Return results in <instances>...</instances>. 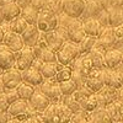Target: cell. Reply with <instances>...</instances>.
Here are the masks:
<instances>
[{
	"mask_svg": "<svg viewBox=\"0 0 123 123\" xmlns=\"http://www.w3.org/2000/svg\"><path fill=\"white\" fill-rule=\"evenodd\" d=\"M4 35H5V32H4V30L1 28V26H0V43H3V39H4Z\"/></svg>",
	"mask_w": 123,
	"mask_h": 123,
	"instance_id": "obj_54",
	"label": "cell"
},
{
	"mask_svg": "<svg viewBox=\"0 0 123 123\" xmlns=\"http://www.w3.org/2000/svg\"><path fill=\"white\" fill-rule=\"evenodd\" d=\"M81 55L79 46L71 41H67L58 52H57V60L62 65H70L73 62Z\"/></svg>",
	"mask_w": 123,
	"mask_h": 123,
	"instance_id": "obj_1",
	"label": "cell"
},
{
	"mask_svg": "<svg viewBox=\"0 0 123 123\" xmlns=\"http://www.w3.org/2000/svg\"><path fill=\"white\" fill-rule=\"evenodd\" d=\"M71 75H73V70H71L70 65H62L60 69L58 70L57 75L53 78L57 83H63V81H67L69 79H71Z\"/></svg>",
	"mask_w": 123,
	"mask_h": 123,
	"instance_id": "obj_33",
	"label": "cell"
},
{
	"mask_svg": "<svg viewBox=\"0 0 123 123\" xmlns=\"http://www.w3.org/2000/svg\"><path fill=\"white\" fill-rule=\"evenodd\" d=\"M104 81H105V85L106 86L113 87V89H117V90L121 89V87H123L121 76H119L118 71L116 69L105 68L104 69Z\"/></svg>",
	"mask_w": 123,
	"mask_h": 123,
	"instance_id": "obj_17",
	"label": "cell"
},
{
	"mask_svg": "<svg viewBox=\"0 0 123 123\" xmlns=\"http://www.w3.org/2000/svg\"><path fill=\"white\" fill-rule=\"evenodd\" d=\"M42 32L38 30L37 25H27L26 30L21 33V37L24 39V43L27 47H35L37 46L38 41L41 38Z\"/></svg>",
	"mask_w": 123,
	"mask_h": 123,
	"instance_id": "obj_14",
	"label": "cell"
},
{
	"mask_svg": "<svg viewBox=\"0 0 123 123\" xmlns=\"http://www.w3.org/2000/svg\"><path fill=\"white\" fill-rule=\"evenodd\" d=\"M122 54L123 50L117 48H111L105 53V64L108 69H115L122 63Z\"/></svg>",
	"mask_w": 123,
	"mask_h": 123,
	"instance_id": "obj_18",
	"label": "cell"
},
{
	"mask_svg": "<svg viewBox=\"0 0 123 123\" xmlns=\"http://www.w3.org/2000/svg\"><path fill=\"white\" fill-rule=\"evenodd\" d=\"M3 43L10 50H12L14 53L20 52V50L25 47V43H24V39H22L21 35H17V33L12 32V31H7V32H5Z\"/></svg>",
	"mask_w": 123,
	"mask_h": 123,
	"instance_id": "obj_11",
	"label": "cell"
},
{
	"mask_svg": "<svg viewBox=\"0 0 123 123\" xmlns=\"http://www.w3.org/2000/svg\"><path fill=\"white\" fill-rule=\"evenodd\" d=\"M36 89H37V87H35V86H32V85L25 83V81H22V83L16 87L20 98L26 100V101H28V100L31 98V96L33 95V92L36 91Z\"/></svg>",
	"mask_w": 123,
	"mask_h": 123,
	"instance_id": "obj_30",
	"label": "cell"
},
{
	"mask_svg": "<svg viewBox=\"0 0 123 123\" xmlns=\"http://www.w3.org/2000/svg\"><path fill=\"white\" fill-rule=\"evenodd\" d=\"M4 92H5V95H6V98H7V102L10 105L14 104L15 101H17L20 98L18 96V92L16 89H4Z\"/></svg>",
	"mask_w": 123,
	"mask_h": 123,
	"instance_id": "obj_44",
	"label": "cell"
},
{
	"mask_svg": "<svg viewBox=\"0 0 123 123\" xmlns=\"http://www.w3.org/2000/svg\"><path fill=\"white\" fill-rule=\"evenodd\" d=\"M96 37H91V36H85L81 42L78 43L79 49H80V53L81 54H87L91 49H94L95 44H96Z\"/></svg>",
	"mask_w": 123,
	"mask_h": 123,
	"instance_id": "obj_31",
	"label": "cell"
},
{
	"mask_svg": "<svg viewBox=\"0 0 123 123\" xmlns=\"http://www.w3.org/2000/svg\"><path fill=\"white\" fill-rule=\"evenodd\" d=\"M1 10H3V15H4L5 21H11V20H14L21 15L22 9L17 5L16 1H10V3L4 4L1 6Z\"/></svg>",
	"mask_w": 123,
	"mask_h": 123,
	"instance_id": "obj_21",
	"label": "cell"
},
{
	"mask_svg": "<svg viewBox=\"0 0 123 123\" xmlns=\"http://www.w3.org/2000/svg\"><path fill=\"white\" fill-rule=\"evenodd\" d=\"M60 102L62 104H64L73 113H78V112H80L81 110V105H80V102H78L73 96H63L62 97V100H60Z\"/></svg>",
	"mask_w": 123,
	"mask_h": 123,
	"instance_id": "obj_35",
	"label": "cell"
},
{
	"mask_svg": "<svg viewBox=\"0 0 123 123\" xmlns=\"http://www.w3.org/2000/svg\"><path fill=\"white\" fill-rule=\"evenodd\" d=\"M117 100L121 104H123V87L118 89V91H117Z\"/></svg>",
	"mask_w": 123,
	"mask_h": 123,
	"instance_id": "obj_52",
	"label": "cell"
},
{
	"mask_svg": "<svg viewBox=\"0 0 123 123\" xmlns=\"http://www.w3.org/2000/svg\"><path fill=\"white\" fill-rule=\"evenodd\" d=\"M71 70H73L74 74H78L83 78H87V75L94 70V65H92V62L90 59V57L87 54H81L79 58H76L73 63L70 64Z\"/></svg>",
	"mask_w": 123,
	"mask_h": 123,
	"instance_id": "obj_5",
	"label": "cell"
},
{
	"mask_svg": "<svg viewBox=\"0 0 123 123\" xmlns=\"http://www.w3.org/2000/svg\"><path fill=\"white\" fill-rule=\"evenodd\" d=\"M0 80L3 83L4 89H16L22 83V73L16 68L7 69L1 73Z\"/></svg>",
	"mask_w": 123,
	"mask_h": 123,
	"instance_id": "obj_6",
	"label": "cell"
},
{
	"mask_svg": "<svg viewBox=\"0 0 123 123\" xmlns=\"http://www.w3.org/2000/svg\"><path fill=\"white\" fill-rule=\"evenodd\" d=\"M15 57H16L15 68L18 69L20 71H25V70L30 69L35 60V57L32 54V49H31V47H27V46H25L20 52L15 53Z\"/></svg>",
	"mask_w": 123,
	"mask_h": 123,
	"instance_id": "obj_8",
	"label": "cell"
},
{
	"mask_svg": "<svg viewBox=\"0 0 123 123\" xmlns=\"http://www.w3.org/2000/svg\"><path fill=\"white\" fill-rule=\"evenodd\" d=\"M105 108H106L107 113L110 115L111 119L113 121V122L123 121V104H121L118 100H116L113 102H111V104H108Z\"/></svg>",
	"mask_w": 123,
	"mask_h": 123,
	"instance_id": "obj_24",
	"label": "cell"
},
{
	"mask_svg": "<svg viewBox=\"0 0 123 123\" xmlns=\"http://www.w3.org/2000/svg\"><path fill=\"white\" fill-rule=\"evenodd\" d=\"M10 104L7 102V98H6V95H5V92H0V110L1 111H7Z\"/></svg>",
	"mask_w": 123,
	"mask_h": 123,
	"instance_id": "obj_47",
	"label": "cell"
},
{
	"mask_svg": "<svg viewBox=\"0 0 123 123\" xmlns=\"http://www.w3.org/2000/svg\"><path fill=\"white\" fill-rule=\"evenodd\" d=\"M41 116H42V118L46 123H54L55 117H57V104H53L52 102V104L41 113Z\"/></svg>",
	"mask_w": 123,
	"mask_h": 123,
	"instance_id": "obj_34",
	"label": "cell"
},
{
	"mask_svg": "<svg viewBox=\"0 0 123 123\" xmlns=\"http://www.w3.org/2000/svg\"><path fill=\"white\" fill-rule=\"evenodd\" d=\"M10 118H11V116L7 113V111L0 110V123H7L10 121Z\"/></svg>",
	"mask_w": 123,
	"mask_h": 123,
	"instance_id": "obj_48",
	"label": "cell"
},
{
	"mask_svg": "<svg viewBox=\"0 0 123 123\" xmlns=\"http://www.w3.org/2000/svg\"><path fill=\"white\" fill-rule=\"evenodd\" d=\"M47 3H48V0H32V1H31V6L39 11V10L46 9Z\"/></svg>",
	"mask_w": 123,
	"mask_h": 123,
	"instance_id": "obj_46",
	"label": "cell"
},
{
	"mask_svg": "<svg viewBox=\"0 0 123 123\" xmlns=\"http://www.w3.org/2000/svg\"><path fill=\"white\" fill-rule=\"evenodd\" d=\"M86 121H90V112H86L84 110H81L78 113H73L70 119L71 123H84Z\"/></svg>",
	"mask_w": 123,
	"mask_h": 123,
	"instance_id": "obj_40",
	"label": "cell"
},
{
	"mask_svg": "<svg viewBox=\"0 0 123 123\" xmlns=\"http://www.w3.org/2000/svg\"><path fill=\"white\" fill-rule=\"evenodd\" d=\"M98 1L105 10H108L111 7L123 6V0H98Z\"/></svg>",
	"mask_w": 123,
	"mask_h": 123,
	"instance_id": "obj_42",
	"label": "cell"
},
{
	"mask_svg": "<svg viewBox=\"0 0 123 123\" xmlns=\"http://www.w3.org/2000/svg\"><path fill=\"white\" fill-rule=\"evenodd\" d=\"M5 21L4 20V15H3V10H1V6H0V25Z\"/></svg>",
	"mask_w": 123,
	"mask_h": 123,
	"instance_id": "obj_55",
	"label": "cell"
},
{
	"mask_svg": "<svg viewBox=\"0 0 123 123\" xmlns=\"http://www.w3.org/2000/svg\"><path fill=\"white\" fill-rule=\"evenodd\" d=\"M91 123H113L110 115L107 113L106 108H97L90 113Z\"/></svg>",
	"mask_w": 123,
	"mask_h": 123,
	"instance_id": "obj_25",
	"label": "cell"
},
{
	"mask_svg": "<svg viewBox=\"0 0 123 123\" xmlns=\"http://www.w3.org/2000/svg\"><path fill=\"white\" fill-rule=\"evenodd\" d=\"M83 27H84V31H85V35L86 36H91V37H98V35L101 33L102 26L98 20L92 17V18H86V20H83Z\"/></svg>",
	"mask_w": 123,
	"mask_h": 123,
	"instance_id": "obj_20",
	"label": "cell"
},
{
	"mask_svg": "<svg viewBox=\"0 0 123 123\" xmlns=\"http://www.w3.org/2000/svg\"><path fill=\"white\" fill-rule=\"evenodd\" d=\"M28 102H30V105L32 106L33 110H36L37 112H41V113H42V112H43L50 104H52V102H50V100H49L38 87H37L36 91L33 92V95L31 96V98L28 100Z\"/></svg>",
	"mask_w": 123,
	"mask_h": 123,
	"instance_id": "obj_13",
	"label": "cell"
},
{
	"mask_svg": "<svg viewBox=\"0 0 123 123\" xmlns=\"http://www.w3.org/2000/svg\"><path fill=\"white\" fill-rule=\"evenodd\" d=\"M28 123H46V122L43 121V118H42V116H41V113H38V115L35 116V117L28 118Z\"/></svg>",
	"mask_w": 123,
	"mask_h": 123,
	"instance_id": "obj_49",
	"label": "cell"
},
{
	"mask_svg": "<svg viewBox=\"0 0 123 123\" xmlns=\"http://www.w3.org/2000/svg\"><path fill=\"white\" fill-rule=\"evenodd\" d=\"M84 123H91V121H86V122H84Z\"/></svg>",
	"mask_w": 123,
	"mask_h": 123,
	"instance_id": "obj_58",
	"label": "cell"
},
{
	"mask_svg": "<svg viewBox=\"0 0 123 123\" xmlns=\"http://www.w3.org/2000/svg\"><path fill=\"white\" fill-rule=\"evenodd\" d=\"M62 123H71V122H62Z\"/></svg>",
	"mask_w": 123,
	"mask_h": 123,
	"instance_id": "obj_59",
	"label": "cell"
},
{
	"mask_svg": "<svg viewBox=\"0 0 123 123\" xmlns=\"http://www.w3.org/2000/svg\"><path fill=\"white\" fill-rule=\"evenodd\" d=\"M58 26V16L49 11L47 9L39 10L38 14V20H37V27L42 33L46 32H50V31L55 30V27Z\"/></svg>",
	"mask_w": 123,
	"mask_h": 123,
	"instance_id": "obj_2",
	"label": "cell"
},
{
	"mask_svg": "<svg viewBox=\"0 0 123 123\" xmlns=\"http://www.w3.org/2000/svg\"><path fill=\"white\" fill-rule=\"evenodd\" d=\"M16 57L12 50H10L4 43H0V69L3 71L15 68Z\"/></svg>",
	"mask_w": 123,
	"mask_h": 123,
	"instance_id": "obj_12",
	"label": "cell"
},
{
	"mask_svg": "<svg viewBox=\"0 0 123 123\" xmlns=\"http://www.w3.org/2000/svg\"><path fill=\"white\" fill-rule=\"evenodd\" d=\"M30 107V102L22 98H18L15 101L14 104H11L7 108V113L11 117H17L20 115H27V110Z\"/></svg>",
	"mask_w": 123,
	"mask_h": 123,
	"instance_id": "obj_22",
	"label": "cell"
},
{
	"mask_svg": "<svg viewBox=\"0 0 123 123\" xmlns=\"http://www.w3.org/2000/svg\"><path fill=\"white\" fill-rule=\"evenodd\" d=\"M102 10H104V7L101 6L98 0H86L84 11H83V15H81L80 20L83 21V20H86V18L97 17Z\"/></svg>",
	"mask_w": 123,
	"mask_h": 123,
	"instance_id": "obj_16",
	"label": "cell"
},
{
	"mask_svg": "<svg viewBox=\"0 0 123 123\" xmlns=\"http://www.w3.org/2000/svg\"><path fill=\"white\" fill-rule=\"evenodd\" d=\"M117 71H118V74H119V76H121V80H122V84H123V65L122 64H119L117 68H115Z\"/></svg>",
	"mask_w": 123,
	"mask_h": 123,
	"instance_id": "obj_53",
	"label": "cell"
},
{
	"mask_svg": "<svg viewBox=\"0 0 123 123\" xmlns=\"http://www.w3.org/2000/svg\"><path fill=\"white\" fill-rule=\"evenodd\" d=\"M27 25H28V24L25 21L21 16H18V17L11 20V21H9L10 31H12V32H15V33H17V35H21L24 31L26 30Z\"/></svg>",
	"mask_w": 123,
	"mask_h": 123,
	"instance_id": "obj_32",
	"label": "cell"
},
{
	"mask_svg": "<svg viewBox=\"0 0 123 123\" xmlns=\"http://www.w3.org/2000/svg\"><path fill=\"white\" fill-rule=\"evenodd\" d=\"M105 50H102L100 48L94 47V49H91L87 53V55L90 57L94 69H105L106 64H105Z\"/></svg>",
	"mask_w": 123,
	"mask_h": 123,
	"instance_id": "obj_23",
	"label": "cell"
},
{
	"mask_svg": "<svg viewBox=\"0 0 123 123\" xmlns=\"http://www.w3.org/2000/svg\"><path fill=\"white\" fill-rule=\"evenodd\" d=\"M60 67H62V64H59L58 62L57 63H43L42 68L39 69V71H41V74H42V76L44 79H53L57 75Z\"/></svg>",
	"mask_w": 123,
	"mask_h": 123,
	"instance_id": "obj_28",
	"label": "cell"
},
{
	"mask_svg": "<svg viewBox=\"0 0 123 123\" xmlns=\"http://www.w3.org/2000/svg\"><path fill=\"white\" fill-rule=\"evenodd\" d=\"M86 87L90 89L92 92H98L105 86L104 81V69H94L86 78Z\"/></svg>",
	"mask_w": 123,
	"mask_h": 123,
	"instance_id": "obj_9",
	"label": "cell"
},
{
	"mask_svg": "<svg viewBox=\"0 0 123 123\" xmlns=\"http://www.w3.org/2000/svg\"><path fill=\"white\" fill-rule=\"evenodd\" d=\"M92 94H94V92H92L90 89H87V87H86V85H85V86H83V87H78V89H76V91H75L71 96H73L78 102H81L83 100H85V98L90 97Z\"/></svg>",
	"mask_w": 123,
	"mask_h": 123,
	"instance_id": "obj_39",
	"label": "cell"
},
{
	"mask_svg": "<svg viewBox=\"0 0 123 123\" xmlns=\"http://www.w3.org/2000/svg\"><path fill=\"white\" fill-rule=\"evenodd\" d=\"M43 38L46 39L47 42V46L48 48H50L52 50H54V52L57 53L58 50L63 47V44L67 42V39L64 37H62L55 30L50 31V32H46V33H42Z\"/></svg>",
	"mask_w": 123,
	"mask_h": 123,
	"instance_id": "obj_15",
	"label": "cell"
},
{
	"mask_svg": "<svg viewBox=\"0 0 123 123\" xmlns=\"http://www.w3.org/2000/svg\"><path fill=\"white\" fill-rule=\"evenodd\" d=\"M116 43H117V38L115 35V28L112 26H107V27L102 28L101 33L98 35V37L96 39L95 47L106 52V50H108L111 48H115Z\"/></svg>",
	"mask_w": 123,
	"mask_h": 123,
	"instance_id": "obj_3",
	"label": "cell"
},
{
	"mask_svg": "<svg viewBox=\"0 0 123 123\" xmlns=\"http://www.w3.org/2000/svg\"><path fill=\"white\" fill-rule=\"evenodd\" d=\"M46 9L49 10V11H52V12H54L57 16L63 12V10H62V1H60V0H48Z\"/></svg>",
	"mask_w": 123,
	"mask_h": 123,
	"instance_id": "obj_41",
	"label": "cell"
},
{
	"mask_svg": "<svg viewBox=\"0 0 123 123\" xmlns=\"http://www.w3.org/2000/svg\"><path fill=\"white\" fill-rule=\"evenodd\" d=\"M38 89L43 92V94L50 100V102H53V104H58L60 102L62 95L60 92V89H59V84L54 79H44L43 83L38 86Z\"/></svg>",
	"mask_w": 123,
	"mask_h": 123,
	"instance_id": "obj_4",
	"label": "cell"
},
{
	"mask_svg": "<svg viewBox=\"0 0 123 123\" xmlns=\"http://www.w3.org/2000/svg\"><path fill=\"white\" fill-rule=\"evenodd\" d=\"M21 73H22V81H25V83L32 85L35 87H38L44 80V78L41 74V71L37 69H33V68H30L25 71H21Z\"/></svg>",
	"mask_w": 123,
	"mask_h": 123,
	"instance_id": "obj_19",
	"label": "cell"
},
{
	"mask_svg": "<svg viewBox=\"0 0 123 123\" xmlns=\"http://www.w3.org/2000/svg\"><path fill=\"white\" fill-rule=\"evenodd\" d=\"M107 11L110 15V25L112 27H117L123 24V6L111 7Z\"/></svg>",
	"mask_w": 123,
	"mask_h": 123,
	"instance_id": "obj_26",
	"label": "cell"
},
{
	"mask_svg": "<svg viewBox=\"0 0 123 123\" xmlns=\"http://www.w3.org/2000/svg\"><path fill=\"white\" fill-rule=\"evenodd\" d=\"M80 105H81V108H83L84 111L90 112V113L98 108V104H97V100L95 97V94H92L90 97L83 100V101L80 102Z\"/></svg>",
	"mask_w": 123,
	"mask_h": 123,
	"instance_id": "obj_37",
	"label": "cell"
},
{
	"mask_svg": "<svg viewBox=\"0 0 123 123\" xmlns=\"http://www.w3.org/2000/svg\"><path fill=\"white\" fill-rule=\"evenodd\" d=\"M10 1H15V0H0V6H3L4 4H6V3H10Z\"/></svg>",
	"mask_w": 123,
	"mask_h": 123,
	"instance_id": "obj_56",
	"label": "cell"
},
{
	"mask_svg": "<svg viewBox=\"0 0 123 123\" xmlns=\"http://www.w3.org/2000/svg\"><path fill=\"white\" fill-rule=\"evenodd\" d=\"M95 18H97L98 22L104 26V27L111 26V25H110V15H108V11H107V10H105V9L102 10V11L98 14V16L95 17Z\"/></svg>",
	"mask_w": 123,
	"mask_h": 123,
	"instance_id": "obj_45",
	"label": "cell"
},
{
	"mask_svg": "<svg viewBox=\"0 0 123 123\" xmlns=\"http://www.w3.org/2000/svg\"><path fill=\"white\" fill-rule=\"evenodd\" d=\"M63 12L73 18H80L85 7V0H60Z\"/></svg>",
	"mask_w": 123,
	"mask_h": 123,
	"instance_id": "obj_7",
	"label": "cell"
},
{
	"mask_svg": "<svg viewBox=\"0 0 123 123\" xmlns=\"http://www.w3.org/2000/svg\"><path fill=\"white\" fill-rule=\"evenodd\" d=\"M42 65H43V62H42V60H41V59H35L33 63H32V65H31V68L39 70L41 68H42Z\"/></svg>",
	"mask_w": 123,
	"mask_h": 123,
	"instance_id": "obj_51",
	"label": "cell"
},
{
	"mask_svg": "<svg viewBox=\"0 0 123 123\" xmlns=\"http://www.w3.org/2000/svg\"><path fill=\"white\" fill-rule=\"evenodd\" d=\"M59 89H60V92L63 96H70L76 91L78 86L73 80L69 79L67 81H63V83H59Z\"/></svg>",
	"mask_w": 123,
	"mask_h": 123,
	"instance_id": "obj_36",
	"label": "cell"
},
{
	"mask_svg": "<svg viewBox=\"0 0 123 123\" xmlns=\"http://www.w3.org/2000/svg\"><path fill=\"white\" fill-rule=\"evenodd\" d=\"M38 14H39L38 10L33 9L32 6L30 5V6H27V7L21 10V15L20 16H21L28 25H37Z\"/></svg>",
	"mask_w": 123,
	"mask_h": 123,
	"instance_id": "obj_29",
	"label": "cell"
},
{
	"mask_svg": "<svg viewBox=\"0 0 123 123\" xmlns=\"http://www.w3.org/2000/svg\"><path fill=\"white\" fill-rule=\"evenodd\" d=\"M73 112H71L64 104L58 102L57 104V117L54 123H62V122H70Z\"/></svg>",
	"mask_w": 123,
	"mask_h": 123,
	"instance_id": "obj_27",
	"label": "cell"
},
{
	"mask_svg": "<svg viewBox=\"0 0 123 123\" xmlns=\"http://www.w3.org/2000/svg\"><path fill=\"white\" fill-rule=\"evenodd\" d=\"M39 59L43 62V63H57V53L54 50H52L50 48H43L42 53H41Z\"/></svg>",
	"mask_w": 123,
	"mask_h": 123,
	"instance_id": "obj_38",
	"label": "cell"
},
{
	"mask_svg": "<svg viewBox=\"0 0 123 123\" xmlns=\"http://www.w3.org/2000/svg\"><path fill=\"white\" fill-rule=\"evenodd\" d=\"M113 28H115V35L117 38V43H116L115 48L121 49L123 47V24L117 26V27H113Z\"/></svg>",
	"mask_w": 123,
	"mask_h": 123,
	"instance_id": "obj_43",
	"label": "cell"
},
{
	"mask_svg": "<svg viewBox=\"0 0 123 123\" xmlns=\"http://www.w3.org/2000/svg\"><path fill=\"white\" fill-rule=\"evenodd\" d=\"M122 65H123V54H122V63H121Z\"/></svg>",
	"mask_w": 123,
	"mask_h": 123,
	"instance_id": "obj_57",
	"label": "cell"
},
{
	"mask_svg": "<svg viewBox=\"0 0 123 123\" xmlns=\"http://www.w3.org/2000/svg\"><path fill=\"white\" fill-rule=\"evenodd\" d=\"M15 1L17 3V5L21 9H25V7L31 5V1H32V0H15Z\"/></svg>",
	"mask_w": 123,
	"mask_h": 123,
	"instance_id": "obj_50",
	"label": "cell"
},
{
	"mask_svg": "<svg viewBox=\"0 0 123 123\" xmlns=\"http://www.w3.org/2000/svg\"><path fill=\"white\" fill-rule=\"evenodd\" d=\"M85 1H86V0H85Z\"/></svg>",
	"mask_w": 123,
	"mask_h": 123,
	"instance_id": "obj_60",
	"label": "cell"
},
{
	"mask_svg": "<svg viewBox=\"0 0 123 123\" xmlns=\"http://www.w3.org/2000/svg\"><path fill=\"white\" fill-rule=\"evenodd\" d=\"M68 37H69V41L74 43H80L81 39H83L86 35H85V31H84V27H83V21L80 18H73L68 27Z\"/></svg>",
	"mask_w": 123,
	"mask_h": 123,
	"instance_id": "obj_10",
	"label": "cell"
}]
</instances>
